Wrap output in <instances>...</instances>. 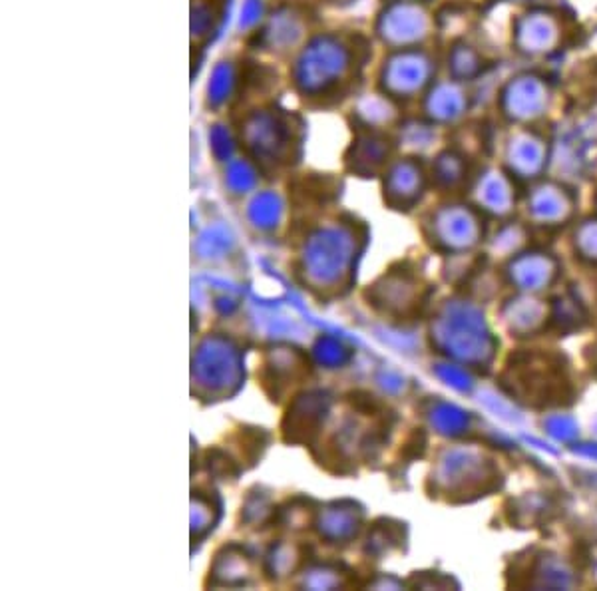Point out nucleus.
I'll return each instance as SVG.
<instances>
[{"label":"nucleus","mask_w":597,"mask_h":591,"mask_svg":"<svg viewBox=\"0 0 597 591\" xmlns=\"http://www.w3.org/2000/svg\"><path fill=\"white\" fill-rule=\"evenodd\" d=\"M349 70V50L335 36H317L293 64V84L305 98H325Z\"/></svg>","instance_id":"1"},{"label":"nucleus","mask_w":597,"mask_h":591,"mask_svg":"<svg viewBox=\"0 0 597 591\" xmlns=\"http://www.w3.org/2000/svg\"><path fill=\"white\" fill-rule=\"evenodd\" d=\"M243 132L253 148L261 152H271L287 146L283 142L291 140L293 124L289 116L279 114L277 110H257L247 116Z\"/></svg>","instance_id":"2"},{"label":"nucleus","mask_w":597,"mask_h":591,"mask_svg":"<svg viewBox=\"0 0 597 591\" xmlns=\"http://www.w3.org/2000/svg\"><path fill=\"white\" fill-rule=\"evenodd\" d=\"M301 14L291 8H281L261 32V44L269 50H289L303 34Z\"/></svg>","instance_id":"3"},{"label":"nucleus","mask_w":597,"mask_h":591,"mask_svg":"<svg viewBox=\"0 0 597 591\" xmlns=\"http://www.w3.org/2000/svg\"><path fill=\"white\" fill-rule=\"evenodd\" d=\"M237 84V72L231 62H217L207 82V106L217 110L227 104Z\"/></svg>","instance_id":"4"},{"label":"nucleus","mask_w":597,"mask_h":591,"mask_svg":"<svg viewBox=\"0 0 597 591\" xmlns=\"http://www.w3.org/2000/svg\"><path fill=\"white\" fill-rule=\"evenodd\" d=\"M215 10L213 6L198 2L192 10V32L196 38H207L209 32L215 28Z\"/></svg>","instance_id":"5"},{"label":"nucleus","mask_w":597,"mask_h":591,"mask_svg":"<svg viewBox=\"0 0 597 591\" xmlns=\"http://www.w3.org/2000/svg\"><path fill=\"white\" fill-rule=\"evenodd\" d=\"M263 18V2L261 0H245L239 16L241 28H253Z\"/></svg>","instance_id":"6"}]
</instances>
